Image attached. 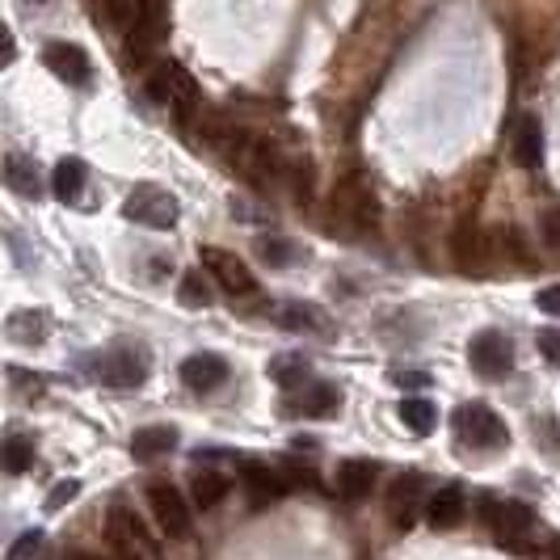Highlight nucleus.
Here are the masks:
<instances>
[{"instance_id": "3", "label": "nucleus", "mask_w": 560, "mask_h": 560, "mask_svg": "<svg viewBox=\"0 0 560 560\" xmlns=\"http://www.w3.org/2000/svg\"><path fill=\"white\" fill-rule=\"evenodd\" d=\"M451 430H455L459 447L468 451H502L510 443L505 421L489 405H459L455 418H451Z\"/></svg>"}, {"instance_id": "29", "label": "nucleus", "mask_w": 560, "mask_h": 560, "mask_svg": "<svg viewBox=\"0 0 560 560\" xmlns=\"http://www.w3.org/2000/svg\"><path fill=\"white\" fill-rule=\"evenodd\" d=\"M0 459H4V472H26L30 464H34V439L26 434H9L4 439V447H0Z\"/></svg>"}, {"instance_id": "36", "label": "nucleus", "mask_w": 560, "mask_h": 560, "mask_svg": "<svg viewBox=\"0 0 560 560\" xmlns=\"http://www.w3.org/2000/svg\"><path fill=\"white\" fill-rule=\"evenodd\" d=\"M396 388H413V393H421V388H430V375L425 371H393Z\"/></svg>"}, {"instance_id": "34", "label": "nucleus", "mask_w": 560, "mask_h": 560, "mask_svg": "<svg viewBox=\"0 0 560 560\" xmlns=\"http://www.w3.org/2000/svg\"><path fill=\"white\" fill-rule=\"evenodd\" d=\"M81 493V480H59L56 489H51V498H47V510H59V505H68L72 498Z\"/></svg>"}, {"instance_id": "38", "label": "nucleus", "mask_w": 560, "mask_h": 560, "mask_svg": "<svg viewBox=\"0 0 560 560\" xmlns=\"http://www.w3.org/2000/svg\"><path fill=\"white\" fill-rule=\"evenodd\" d=\"M68 560H97V557H89V552H72Z\"/></svg>"}, {"instance_id": "8", "label": "nucleus", "mask_w": 560, "mask_h": 560, "mask_svg": "<svg viewBox=\"0 0 560 560\" xmlns=\"http://www.w3.org/2000/svg\"><path fill=\"white\" fill-rule=\"evenodd\" d=\"M148 505L156 514V527L168 535V539H186L190 535V502L186 493H177L168 480H152L148 485Z\"/></svg>"}, {"instance_id": "21", "label": "nucleus", "mask_w": 560, "mask_h": 560, "mask_svg": "<svg viewBox=\"0 0 560 560\" xmlns=\"http://www.w3.org/2000/svg\"><path fill=\"white\" fill-rule=\"evenodd\" d=\"M4 186L18 198H43V177H38V165L34 156H22V152H9L4 156Z\"/></svg>"}, {"instance_id": "20", "label": "nucleus", "mask_w": 560, "mask_h": 560, "mask_svg": "<svg viewBox=\"0 0 560 560\" xmlns=\"http://www.w3.org/2000/svg\"><path fill=\"white\" fill-rule=\"evenodd\" d=\"M375 477H380V468L371 459H346L337 468V498L341 502H363L366 493L375 489Z\"/></svg>"}, {"instance_id": "5", "label": "nucleus", "mask_w": 560, "mask_h": 560, "mask_svg": "<svg viewBox=\"0 0 560 560\" xmlns=\"http://www.w3.org/2000/svg\"><path fill=\"white\" fill-rule=\"evenodd\" d=\"M334 215H341L346 224H354V228L375 224L380 207H375V190H371V177H363V173H350L346 182H337V190H334Z\"/></svg>"}, {"instance_id": "18", "label": "nucleus", "mask_w": 560, "mask_h": 560, "mask_svg": "<svg viewBox=\"0 0 560 560\" xmlns=\"http://www.w3.org/2000/svg\"><path fill=\"white\" fill-rule=\"evenodd\" d=\"M270 320L291 329V334H312V337H329V316L312 304H279L270 308Z\"/></svg>"}, {"instance_id": "37", "label": "nucleus", "mask_w": 560, "mask_h": 560, "mask_svg": "<svg viewBox=\"0 0 560 560\" xmlns=\"http://www.w3.org/2000/svg\"><path fill=\"white\" fill-rule=\"evenodd\" d=\"M539 232H544V241H548V245H560V207H552V211L544 215Z\"/></svg>"}, {"instance_id": "24", "label": "nucleus", "mask_w": 560, "mask_h": 560, "mask_svg": "<svg viewBox=\"0 0 560 560\" xmlns=\"http://www.w3.org/2000/svg\"><path fill=\"white\" fill-rule=\"evenodd\" d=\"M173 447H177V430L173 425H143V430H136V439H131V455L140 464L165 459Z\"/></svg>"}, {"instance_id": "19", "label": "nucleus", "mask_w": 560, "mask_h": 560, "mask_svg": "<svg viewBox=\"0 0 560 560\" xmlns=\"http://www.w3.org/2000/svg\"><path fill=\"white\" fill-rule=\"evenodd\" d=\"M464 510H468L464 493H459L455 485H443V489H434L430 502H425V523H430L434 532H451V527H459Z\"/></svg>"}, {"instance_id": "23", "label": "nucleus", "mask_w": 560, "mask_h": 560, "mask_svg": "<svg viewBox=\"0 0 560 560\" xmlns=\"http://www.w3.org/2000/svg\"><path fill=\"white\" fill-rule=\"evenodd\" d=\"M84 186H89V165L81 156H63L51 173V190L59 202H84Z\"/></svg>"}, {"instance_id": "16", "label": "nucleus", "mask_w": 560, "mask_h": 560, "mask_svg": "<svg viewBox=\"0 0 560 560\" xmlns=\"http://www.w3.org/2000/svg\"><path fill=\"white\" fill-rule=\"evenodd\" d=\"M182 384L190 393H215L220 384H228V363L220 354H190L182 363Z\"/></svg>"}, {"instance_id": "11", "label": "nucleus", "mask_w": 560, "mask_h": 560, "mask_svg": "<svg viewBox=\"0 0 560 560\" xmlns=\"http://www.w3.org/2000/svg\"><path fill=\"white\" fill-rule=\"evenodd\" d=\"M93 380L106 384V388H140L143 380H148V359H143L140 350H110V354H97Z\"/></svg>"}, {"instance_id": "27", "label": "nucleus", "mask_w": 560, "mask_h": 560, "mask_svg": "<svg viewBox=\"0 0 560 560\" xmlns=\"http://www.w3.org/2000/svg\"><path fill=\"white\" fill-rule=\"evenodd\" d=\"M257 257L270 266V270H287V266H295L304 249L295 245V241H287V236H261L257 241Z\"/></svg>"}, {"instance_id": "7", "label": "nucleus", "mask_w": 560, "mask_h": 560, "mask_svg": "<svg viewBox=\"0 0 560 560\" xmlns=\"http://www.w3.org/2000/svg\"><path fill=\"white\" fill-rule=\"evenodd\" d=\"M165 30H168L165 0H140V4H136V13H131V34H127V51H131V59L143 63L148 51L165 38Z\"/></svg>"}, {"instance_id": "1", "label": "nucleus", "mask_w": 560, "mask_h": 560, "mask_svg": "<svg viewBox=\"0 0 560 560\" xmlns=\"http://www.w3.org/2000/svg\"><path fill=\"white\" fill-rule=\"evenodd\" d=\"M480 518H485V527L493 532V539L502 544V548H514V552H532L535 548V514L532 505L523 502H510V498H480L477 502Z\"/></svg>"}, {"instance_id": "2", "label": "nucleus", "mask_w": 560, "mask_h": 560, "mask_svg": "<svg viewBox=\"0 0 560 560\" xmlns=\"http://www.w3.org/2000/svg\"><path fill=\"white\" fill-rule=\"evenodd\" d=\"M148 93H152V102L168 106L182 122H190V118H195L198 89H195V77H190L182 63H173V59L152 63V72H148Z\"/></svg>"}, {"instance_id": "14", "label": "nucleus", "mask_w": 560, "mask_h": 560, "mask_svg": "<svg viewBox=\"0 0 560 560\" xmlns=\"http://www.w3.org/2000/svg\"><path fill=\"white\" fill-rule=\"evenodd\" d=\"M43 63L68 84H89V77H93V63H89L84 47H77V43H47L43 47Z\"/></svg>"}, {"instance_id": "13", "label": "nucleus", "mask_w": 560, "mask_h": 560, "mask_svg": "<svg viewBox=\"0 0 560 560\" xmlns=\"http://www.w3.org/2000/svg\"><path fill=\"white\" fill-rule=\"evenodd\" d=\"M421 502H430V498H425V477L409 472V477L396 480L393 493H388V518H393L400 532H409V527H413V518H418Z\"/></svg>"}, {"instance_id": "30", "label": "nucleus", "mask_w": 560, "mask_h": 560, "mask_svg": "<svg viewBox=\"0 0 560 560\" xmlns=\"http://www.w3.org/2000/svg\"><path fill=\"white\" fill-rule=\"evenodd\" d=\"M270 380L291 393V388H300V384L308 380V363H304L300 354H279V359L270 363Z\"/></svg>"}, {"instance_id": "22", "label": "nucleus", "mask_w": 560, "mask_h": 560, "mask_svg": "<svg viewBox=\"0 0 560 560\" xmlns=\"http://www.w3.org/2000/svg\"><path fill=\"white\" fill-rule=\"evenodd\" d=\"M455 261H459L464 275H485L489 270V245H485L477 224H464L455 232Z\"/></svg>"}, {"instance_id": "12", "label": "nucleus", "mask_w": 560, "mask_h": 560, "mask_svg": "<svg viewBox=\"0 0 560 560\" xmlns=\"http://www.w3.org/2000/svg\"><path fill=\"white\" fill-rule=\"evenodd\" d=\"M241 485H245V498H249L253 510L275 505V502H282V498L291 493V480H287V472H282V468L253 464V459H245V464H241Z\"/></svg>"}, {"instance_id": "15", "label": "nucleus", "mask_w": 560, "mask_h": 560, "mask_svg": "<svg viewBox=\"0 0 560 560\" xmlns=\"http://www.w3.org/2000/svg\"><path fill=\"white\" fill-rule=\"evenodd\" d=\"M287 409L304 413V418H334L337 409H341V393H337L334 384H308V388L300 384V388H291Z\"/></svg>"}, {"instance_id": "9", "label": "nucleus", "mask_w": 560, "mask_h": 560, "mask_svg": "<svg viewBox=\"0 0 560 560\" xmlns=\"http://www.w3.org/2000/svg\"><path fill=\"white\" fill-rule=\"evenodd\" d=\"M110 548L118 560H140V557H156V539H148L140 514H131L127 505H114L110 510Z\"/></svg>"}, {"instance_id": "25", "label": "nucleus", "mask_w": 560, "mask_h": 560, "mask_svg": "<svg viewBox=\"0 0 560 560\" xmlns=\"http://www.w3.org/2000/svg\"><path fill=\"white\" fill-rule=\"evenodd\" d=\"M47 334H51V329H47V312H34V308L9 312V325H4V337H9V341H18V346H38Z\"/></svg>"}, {"instance_id": "17", "label": "nucleus", "mask_w": 560, "mask_h": 560, "mask_svg": "<svg viewBox=\"0 0 560 560\" xmlns=\"http://www.w3.org/2000/svg\"><path fill=\"white\" fill-rule=\"evenodd\" d=\"M510 152H514V161L523 168H535L544 161V127H539L535 114H523V118L514 122V131H510Z\"/></svg>"}, {"instance_id": "32", "label": "nucleus", "mask_w": 560, "mask_h": 560, "mask_svg": "<svg viewBox=\"0 0 560 560\" xmlns=\"http://www.w3.org/2000/svg\"><path fill=\"white\" fill-rule=\"evenodd\" d=\"M38 548H43V532L34 527V532H22L13 544H9V557L4 560H34L38 557Z\"/></svg>"}, {"instance_id": "4", "label": "nucleus", "mask_w": 560, "mask_h": 560, "mask_svg": "<svg viewBox=\"0 0 560 560\" xmlns=\"http://www.w3.org/2000/svg\"><path fill=\"white\" fill-rule=\"evenodd\" d=\"M122 215L131 220V224L140 228H152V232H168V228L177 224V215H182V207H177V198L161 190V186H136L127 202H122Z\"/></svg>"}, {"instance_id": "35", "label": "nucleus", "mask_w": 560, "mask_h": 560, "mask_svg": "<svg viewBox=\"0 0 560 560\" xmlns=\"http://www.w3.org/2000/svg\"><path fill=\"white\" fill-rule=\"evenodd\" d=\"M535 308L548 312V316H560V282H557V287H544V291H535Z\"/></svg>"}, {"instance_id": "31", "label": "nucleus", "mask_w": 560, "mask_h": 560, "mask_svg": "<svg viewBox=\"0 0 560 560\" xmlns=\"http://www.w3.org/2000/svg\"><path fill=\"white\" fill-rule=\"evenodd\" d=\"M182 304H186V308H207V304H211V287H207L202 275H186V279H182Z\"/></svg>"}, {"instance_id": "10", "label": "nucleus", "mask_w": 560, "mask_h": 560, "mask_svg": "<svg viewBox=\"0 0 560 560\" xmlns=\"http://www.w3.org/2000/svg\"><path fill=\"white\" fill-rule=\"evenodd\" d=\"M468 363L477 375L485 380H502L510 375V366H514V346H510V337L498 334V329H485V334L472 337V346H468Z\"/></svg>"}, {"instance_id": "28", "label": "nucleus", "mask_w": 560, "mask_h": 560, "mask_svg": "<svg viewBox=\"0 0 560 560\" xmlns=\"http://www.w3.org/2000/svg\"><path fill=\"white\" fill-rule=\"evenodd\" d=\"M396 413H400V421H405V425H409L418 439H421V434H430V430L439 425V409H434L425 396H405Z\"/></svg>"}, {"instance_id": "33", "label": "nucleus", "mask_w": 560, "mask_h": 560, "mask_svg": "<svg viewBox=\"0 0 560 560\" xmlns=\"http://www.w3.org/2000/svg\"><path fill=\"white\" fill-rule=\"evenodd\" d=\"M535 346H539V354H544L548 363L560 366V329H539Z\"/></svg>"}, {"instance_id": "6", "label": "nucleus", "mask_w": 560, "mask_h": 560, "mask_svg": "<svg viewBox=\"0 0 560 560\" xmlns=\"http://www.w3.org/2000/svg\"><path fill=\"white\" fill-rule=\"evenodd\" d=\"M202 266L211 270V279L224 287L232 300H249V295H257V279H253V270L236 257V253L228 249H215V245H202Z\"/></svg>"}, {"instance_id": "26", "label": "nucleus", "mask_w": 560, "mask_h": 560, "mask_svg": "<svg viewBox=\"0 0 560 560\" xmlns=\"http://www.w3.org/2000/svg\"><path fill=\"white\" fill-rule=\"evenodd\" d=\"M228 477L224 472H215V468H202L190 477V493H195V505L198 510H211V505H220L228 498Z\"/></svg>"}, {"instance_id": "39", "label": "nucleus", "mask_w": 560, "mask_h": 560, "mask_svg": "<svg viewBox=\"0 0 560 560\" xmlns=\"http://www.w3.org/2000/svg\"><path fill=\"white\" fill-rule=\"evenodd\" d=\"M22 4H30V9H38V4H51V0H22Z\"/></svg>"}]
</instances>
